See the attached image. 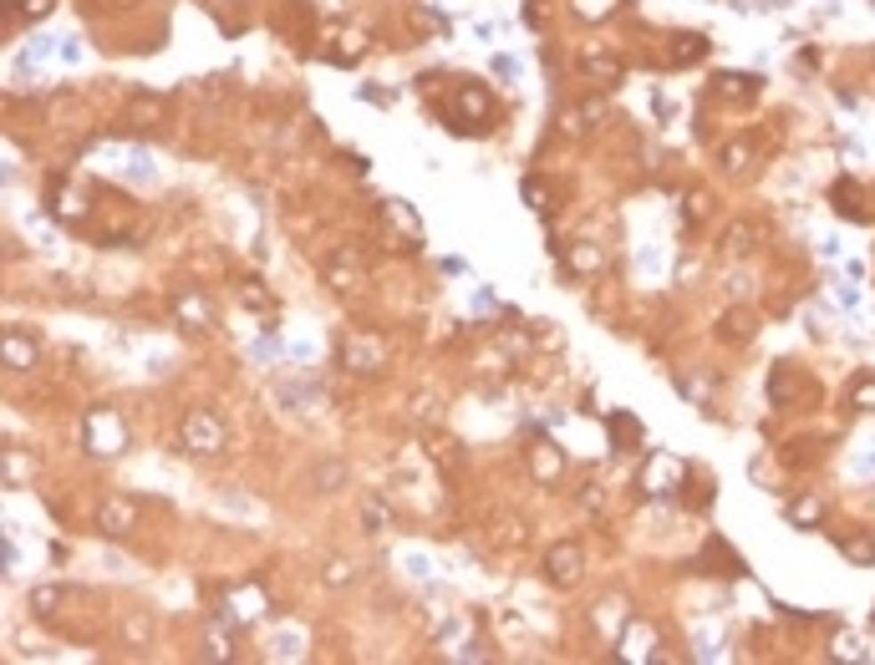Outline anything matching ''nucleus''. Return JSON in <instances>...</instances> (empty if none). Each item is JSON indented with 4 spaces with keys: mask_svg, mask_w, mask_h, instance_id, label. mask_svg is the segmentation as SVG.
<instances>
[{
    "mask_svg": "<svg viewBox=\"0 0 875 665\" xmlns=\"http://www.w3.org/2000/svg\"><path fill=\"white\" fill-rule=\"evenodd\" d=\"M183 447L198 453V457L219 453V447H224V421H219L215 412H189V417H183Z\"/></svg>",
    "mask_w": 875,
    "mask_h": 665,
    "instance_id": "1",
    "label": "nucleus"
},
{
    "mask_svg": "<svg viewBox=\"0 0 875 665\" xmlns=\"http://www.w3.org/2000/svg\"><path fill=\"white\" fill-rule=\"evenodd\" d=\"M580 564H586V554H580V543H575V539L550 543V554H545V579L560 584V589H571L575 579H580Z\"/></svg>",
    "mask_w": 875,
    "mask_h": 665,
    "instance_id": "2",
    "label": "nucleus"
},
{
    "mask_svg": "<svg viewBox=\"0 0 875 665\" xmlns=\"http://www.w3.org/2000/svg\"><path fill=\"white\" fill-rule=\"evenodd\" d=\"M123 421H117V412L112 406H102V412H92L87 417V447L92 453H102V457H112V453H123Z\"/></svg>",
    "mask_w": 875,
    "mask_h": 665,
    "instance_id": "3",
    "label": "nucleus"
},
{
    "mask_svg": "<svg viewBox=\"0 0 875 665\" xmlns=\"http://www.w3.org/2000/svg\"><path fill=\"white\" fill-rule=\"evenodd\" d=\"M341 361L367 376V371H377L387 361V346H382L377 335H341Z\"/></svg>",
    "mask_w": 875,
    "mask_h": 665,
    "instance_id": "4",
    "label": "nucleus"
},
{
    "mask_svg": "<svg viewBox=\"0 0 875 665\" xmlns=\"http://www.w3.org/2000/svg\"><path fill=\"white\" fill-rule=\"evenodd\" d=\"M133 524H138V503H133V498H108V503L97 508V528H102L108 539L133 533Z\"/></svg>",
    "mask_w": 875,
    "mask_h": 665,
    "instance_id": "5",
    "label": "nucleus"
},
{
    "mask_svg": "<svg viewBox=\"0 0 875 665\" xmlns=\"http://www.w3.org/2000/svg\"><path fill=\"white\" fill-rule=\"evenodd\" d=\"M361 275H367V269H361V260H357V254H346V249L326 260V280L336 284V290H352V284H357Z\"/></svg>",
    "mask_w": 875,
    "mask_h": 665,
    "instance_id": "6",
    "label": "nucleus"
},
{
    "mask_svg": "<svg viewBox=\"0 0 875 665\" xmlns=\"http://www.w3.org/2000/svg\"><path fill=\"white\" fill-rule=\"evenodd\" d=\"M717 335H723V341H733V346H743V341H753V335H758V320H753V310H728V316L717 320Z\"/></svg>",
    "mask_w": 875,
    "mask_h": 665,
    "instance_id": "7",
    "label": "nucleus"
},
{
    "mask_svg": "<svg viewBox=\"0 0 875 665\" xmlns=\"http://www.w3.org/2000/svg\"><path fill=\"white\" fill-rule=\"evenodd\" d=\"M753 239H758V228H753L749 219H738V224L723 234V254H728V260H738V254H749V249H753Z\"/></svg>",
    "mask_w": 875,
    "mask_h": 665,
    "instance_id": "8",
    "label": "nucleus"
},
{
    "mask_svg": "<svg viewBox=\"0 0 875 665\" xmlns=\"http://www.w3.org/2000/svg\"><path fill=\"white\" fill-rule=\"evenodd\" d=\"M311 488L316 493L346 488V462H316V468H311Z\"/></svg>",
    "mask_w": 875,
    "mask_h": 665,
    "instance_id": "9",
    "label": "nucleus"
},
{
    "mask_svg": "<svg viewBox=\"0 0 875 665\" xmlns=\"http://www.w3.org/2000/svg\"><path fill=\"white\" fill-rule=\"evenodd\" d=\"M530 468H535V477H539V483H550V477H560V468H565V457L555 453V447H545V442H539L535 453H530Z\"/></svg>",
    "mask_w": 875,
    "mask_h": 665,
    "instance_id": "10",
    "label": "nucleus"
},
{
    "mask_svg": "<svg viewBox=\"0 0 875 665\" xmlns=\"http://www.w3.org/2000/svg\"><path fill=\"white\" fill-rule=\"evenodd\" d=\"M850 406L855 412H875V371H860L850 381Z\"/></svg>",
    "mask_w": 875,
    "mask_h": 665,
    "instance_id": "11",
    "label": "nucleus"
},
{
    "mask_svg": "<svg viewBox=\"0 0 875 665\" xmlns=\"http://www.w3.org/2000/svg\"><path fill=\"white\" fill-rule=\"evenodd\" d=\"M717 92H723V97H753V92H758V76H743V71H723V76H717Z\"/></svg>",
    "mask_w": 875,
    "mask_h": 665,
    "instance_id": "12",
    "label": "nucleus"
},
{
    "mask_svg": "<svg viewBox=\"0 0 875 665\" xmlns=\"http://www.w3.org/2000/svg\"><path fill=\"white\" fill-rule=\"evenodd\" d=\"M580 71H595L601 82H616V76H621L616 56H606V52H586V56H580Z\"/></svg>",
    "mask_w": 875,
    "mask_h": 665,
    "instance_id": "13",
    "label": "nucleus"
},
{
    "mask_svg": "<svg viewBox=\"0 0 875 665\" xmlns=\"http://www.w3.org/2000/svg\"><path fill=\"white\" fill-rule=\"evenodd\" d=\"M661 477H682V462H672V457H652V468H646L642 488H646V493H657Z\"/></svg>",
    "mask_w": 875,
    "mask_h": 665,
    "instance_id": "14",
    "label": "nucleus"
},
{
    "mask_svg": "<svg viewBox=\"0 0 875 665\" xmlns=\"http://www.w3.org/2000/svg\"><path fill=\"white\" fill-rule=\"evenodd\" d=\"M67 599V589L61 584H41V589H31V610L36 614H56V605Z\"/></svg>",
    "mask_w": 875,
    "mask_h": 665,
    "instance_id": "15",
    "label": "nucleus"
},
{
    "mask_svg": "<svg viewBox=\"0 0 875 665\" xmlns=\"http://www.w3.org/2000/svg\"><path fill=\"white\" fill-rule=\"evenodd\" d=\"M382 219H393L397 228H408V234H417V213H412L408 204H402V198H387V204H382Z\"/></svg>",
    "mask_w": 875,
    "mask_h": 665,
    "instance_id": "16",
    "label": "nucleus"
},
{
    "mask_svg": "<svg viewBox=\"0 0 875 665\" xmlns=\"http://www.w3.org/2000/svg\"><path fill=\"white\" fill-rule=\"evenodd\" d=\"M749 163H753V142H728V148H723V168H728V173H743Z\"/></svg>",
    "mask_w": 875,
    "mask_h": 665,
    "instance_id": "17",
    "label": "nucleus"
},
{
    "mask_svg": "<svg viewBox=\"0 0 875 665\" xmlns=\"http://www.w3.org/2000/svg\"><path fill=\"white\" fill-rule=\"evenodd\" d=\"M830 198H839V213H850V219H865V209L855 204V183H850V178H839L835 188H830Z\"/></svg>",
    "mask_w": 875,
    "mask_h": 665,
    "instance_id": "18",
    "label": "nucleus"
},
{
    "mask_svg": "<svg viewBox=\"0 0 875 665\" xmlns=\"http://www.w3.org/2000/svg\"><path fill=\"white\" fill-rule=\"evenodd\" d=\"M702 52H708V46H702V36H677V46H672V61H677V67H687V61H697Z\"/></svg>",
    "mask_w": 875,
    "mask_h": 665,
    "instance_id": "19",
    "label": "nucleus"
},
{
    "mask_svg": "<svg viewBox=\"0 0 875 665\" xmlns=\"http://www.w3.org/2000/svg\"><path fill=\"white\" fill-rule=\"evenodd\" d=\"M839 549H845L855 564H871L875 559V539H839Z\"/></svg>",
    "mask_w": 875,
    "mask_h": 665,
    "instance_id": "20",
    "label": "nucleus"
},
{
    "mask_svg": "<svg viewBox=\"0 0 875 665\" xmlns=\"http://www.w3.org/2000/svg\"><path fill=\"white\" fill-rule=\"evenodd\" d=\"M5 356H11V366H31V341H16V335H5Z\"/></svg>",
    "mask_w": 875,
    "mask_h": 665,
    "instance_id": "21",
    "label": "nucleus"
},
{
    "mask_svg": "<svg viewBox=\"0 0 875 665\" xmlns=\"http://www.w3.org/2000/svg\"><path fill=\"white\" fill-rule=\"evenodd\" d=\"M789 518H799V524H820V503H814V498H799V503L789 508Z\"/></svg>",
    "mask_w": 875,
    "mask_h": 665,
    "instance_id": "22",
    "label": "nucleus"
},
{
    "mask_svg": "<svg viewBox=\"0 0 875 665\" xmlns=\"http://www.w3.org/2000/svg\"><path fill=\"white\" fill-rule=\"evenodd\" d=\"M611 432H616V442H636V437H642V427H636L631 417H611Z\"/></svg>",
    "mask_w": 875,
    "mask_h": 665,
    "instance_id": "23",
    "label": "nucleus"
},
{
    "mask_svg": "<svg viewBox=\"0 0 875 665\" xmlns=\"http://www.w3.org/2000/svg\"><path fill=\"white\" fill-rule=\"evenodd\" d=\"M326 584H352V564H331V569H326Z\"/></svg>",
    "mask_w": 875,
    "mask_h": 665,
    "instance_id": "24",
    "label": "nucleus"
},
{
    "mask_svg": "<svg viewBox=\"0 0 875 665\" xmlns=\"http://www.w3.org/2000/svg\"><path fill=\"white\" fill-rule=\"evenodd\" d=\"M595 264H601L595 249H575V269H595Z\"/></svg>",
    "mask_w": 875,
    "mask_h": 665,
    "instance_id": "25",
    "label": "nucleus"
},
{
    "mask_svg": "<svg viewBox=\"0 0 875 665\" xmlns=\"http://www.w3.org/2000/svg\"><path fill=\"white\" fill-rule=\"evenodd\" d=\"M382 528V503H367V533H377Z\"/></svg>",
    "mask_w": 875,
    "mask_h": 665,
    "instance_id": "26",
    "label": "nucleus"
},
{
    "mask_svg": "<svg viewBox=\"0 0 875 665\" xmlns=\"http://www.w3.org/2000/svg\"><path fill=\"white\" fill-rule=\"evenodd\" d=\"M52 11V0H26V16H46Z\"/></svg>",
    "mask_w": 875,
    "mask_h": 665,
    "instance_id": "27",
    "label": "nucleus"
}]
</instances>
